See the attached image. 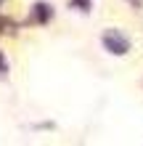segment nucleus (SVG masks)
Masks as SVG:
<instances>
[{
    "label": "nucleus",
    "instance_id": "f257e3e1",
    "mask_svg": "<svg viewBox=\"0 0 143 146\" xmlns=\"http://www.w3.org/2000/svg\"><path fill=\"white\" fill-rule=\"evenodd\" d=\"M103 45H106V50H111V53L122 56V53H127L130 42H127V37H122L117 29H111V32H106V35H103Z\"/></svg>",
    "mask_w": 143,
    "mask_h": 146
}]
</instances>
